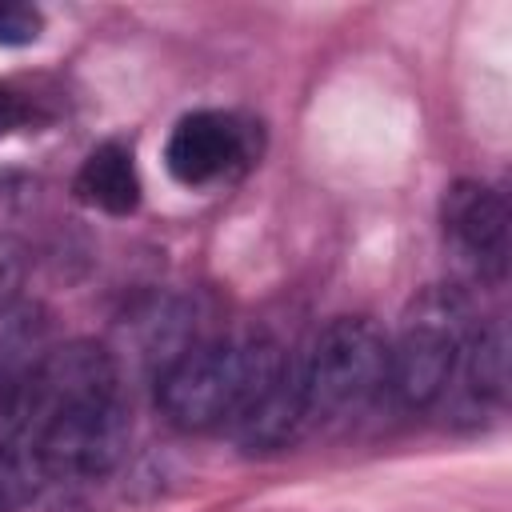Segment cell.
I'll return each mask as SVG.
<instances>
[{
  "label": "cell",
  "mask_w": 512,
  "mask_h": 512,
  "mask_svg": "<svg viewBox=\"0 0 512 512\" xmlns=\"http://www.w3.org/2000/svg\"><path fill=\"white\" fill-rule=\"evenodd\" d=\"M128 400L116 356L96 340L48 348L20 400L16 444L36 460L44 480H96L128 448Z\"/></svg>",
  "instance_id": "obj_1"
},
{
  "label": "cell",
  "mask_w": 512,
  "mask_h": 512,
  "mask_svg": "<svg viewBox=\"0 0 512 512\" xmlns=\"http://www.w3.org/2000/svg\"><path fill=\"white\" fill-rule=\"evenodd\" d=\"M280 364L284 348L260 332L200 336L156 372V408L184 432L236 424Z\"/></svg>",
  "instance_id": "obj_2"
},
{
  "label": "cell",
  "mask_w": 512,
  "mask_h": 512,
  "mask_svg": "<svg viewBox=\"0 0 512 512\" xmlns=\"http://www.w3.org/2000/svg\"><path fill=\"white\" fill-rule=\"evenodd\" d=\"M476 320L480 316L472 312V300L460 284L424 288L408 304L400 332L388 340V388L384 392L408 412L440 404Z\"/></svg>",
  "instance_id": "obj_3"
},
{
  "label": "cell",
  "mask_w": 512,
  "mask_h": 512,
  "mask_svg": "<svg viewBox=\"0 0 512 512\" xmlns=\"http://www.w3.org/2000/svg\"><path fill=\"white\" fill-rule=\"evenodd\" d=\"M308 428L364 412L388 388V336L368 316L328 320L300 352Z\"/></svg>",
  "instance_id": "obj_4"
},
{
  "label": "cell",
  "mask_w": 512,
  "mask_h": 512,
  "mask_svg": "<svg viewBox=\"0 0 512 512\" xmlns=\"http://www.w3.org/2000/svg\"><path fill=\"white\" fill-rule=\"evenodd\" d=\"M444 248L468 284L500 288L508 276V200L484 180H452L440 200Z\"/></svg>",
  "instance_id": "obj_5"
},
{
  "label": "cell",
  "mask_w": 512,
  "mask_h": 512,
  "mask_svg": "<svg viewBox=\"0 0 512 512\" xmlns=\"http://www.w3.org/2000/svg\"><path fill=\"white\" fill-rule=\"evenodd\" d=\"M252 156H256L252 124L240 120L236 112H220V108H196V112L180 116L164 144V168L184 188L216 184V180L240 172L244 164H252Z\"/></svg>",
  "instance_id": "obj_6"
},
{
  "label": "cell",
  "mask_w": 512,
  "mask_h": 512,
  "mask_svg": "<svg viewBox=\"0 0 512 512\" xmlns=\"http://www.w3.org/2000/svg\"><path fill=\"white\" fill-rule=\"evenodd\" d=\"M448 396L456 400V412L468 420H480V416H492L504 408V400H508V332H504L500 316L476 320V328L468 332L444 400Z\"/></svg>",
  "instance_id": "obj_7"
},
{
  "label": "cell",
  "mask_w": 512,
  "mask_h": 512,
  "mask_svg": "<svg viewBox=\"0 0 512 512\" xmlns=\"http://www.w3.org/2000/svg\"><path fill=\"white\" fill-rule=\"evenodd\" d=\"M308 428V404H304V376L300 356L284 352V364L268 380V388L252 400V408L232 424L236 440L248 452H280Z\"/></svg>",
  "instance_id": "obj_8"
},
{
  "label": "cell",
  "mask_w": 512,
  "mask_h": 512,
  "mask_svg": "<svg viewBox=\"0 0 512 512\" xmlns=\"http://www.w3.org/2000/svg\"><path fill=\"white\" fill-rule=\"evenodd\" d=\"M76 196L108 216H132L140 208V172H136V156L124 140H104L96 144L80 172H76Z\"/></svg>",
  "instance_id": "obj_9"
},
{
  "label": "cell",
  "mask_w": 512,
  "mask_h": 512,
  "mask_svg": "<svg viewBox=\"0 0 512 512\" xmlns=\"http://www.w3.org/2000/svg\"><path fill=\"white\" fill-rule=\"evenodd\" d=\"M44 472L20 444H0V512H20L40 492Z\"/></svg>",
  "instance_id": "obj_10"
},
{
  "label": "cell",
  "mask_w": 512,
  "mask_h": 512,
  "mask_svg": "<svg viewBox=\"0 0 512 512\" xmlns=\"http://www.w3.org/2000/svg\"><path fill=\"white\" fill-rule=\"evenodd\" d=\"M44 32V16L32 4L20 0H0V48H24L36 44Z\"/></svg>",
  "instance_id": "obj_11"
},
{
  "label": "cell",
  "mask_w": 512,
  "mask_h": 512,
  "mask_svg": "<svg viewBox=\"0 0 512 512\" xmlns=\"http://www.w3.org/2000/svg\"><path fill=\"white\" fill-rule=\"evenodd\" d=\"M28 116H32V108H28L24 92L0 80V136H8V132H16L20 124H28Z\"/></svg>",
  "instance_id": "obj_12"
}]
</instances>
